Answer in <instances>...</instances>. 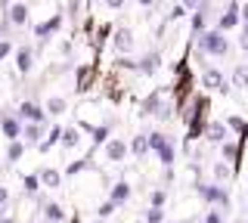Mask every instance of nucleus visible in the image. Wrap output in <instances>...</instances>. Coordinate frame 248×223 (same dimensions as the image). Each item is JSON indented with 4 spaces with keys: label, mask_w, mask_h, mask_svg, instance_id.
I'll list each match as a JSON object with an SVG mask.
<instances>
[{
    "label": "nucleus",
    "mask_w": 248,
    "mask_h": 223,
    "mask_svg": "<svg viewBox=\"0 0 248 223\" xmlns=\"http://www.w3.org/2000/svg\"><path fill=\"white\" fill-rule=\"evenodd\" d=\"M127 198H130V186L127 183H118V186L112 189V202L118 205V202H127Z\"/></svg>",
    "instance_id": "22"
},
{
    "label": "nucleus",
    "mask_w": 248,
    "mask_h": 223,
    "mask_svg": "<svg viewBox=\"0 0 248 223\" xmlns=\"http://www.w3.org/2000/svg\"><path fill=\"white\" fill-rule=\"evenodd\" d=\"M205 223H220V214H217V211H211V214H208V220Z\"/></svg>",
    "instance_id": "39"
},
{
    "label": "nucleus",
    "mask_w": 248,
    "mask_h": 223,
    "mask_svg": "<svg viewBox=\"0 0 248 223\" xmlns=\"http://www.w3.org/2000/svg\"><path fill=\"white\" fill-rule=\"evenodd\" d=\"M140 3H143V6H149V3H152V0H140Z\"/></svg>",
    "instance_id": "43"
},
{
    "label": "nucleus",
    "mask_w": 248,
    "mask_h": 223,
    "mask_svg": "<svg viewBox=\"0 0 248 223\" xmlns=\"http://www.w3.org/2000/svg\"><path fill=\"white\" fill-rule=\"evenodd\" d=\"M242 22L248 25V3H242Z\"/></svg>",
    "instance_id": "40"
},
{
    "label": "nucleus",
    "mask_w": 248,
    "mask_h": 223,
    "mask_svg": "<svg viewBox=\"0 0 248 223\" xmlns=\"http://www.w3.org/2000/svg\"><path fill=\"white\" fill-rule=\"evenodd\" d=\"M0 3H10V0H0Z\"/></svg>",
    "instance_id": "44"
},
{
    "label": "nucleus",
    "mask_w": 248,
    "mask_h": 223,
    "mask_svg": "<svg viewBox=\"0 0 248 223\" xmlns=\"http://www.w3.org/2000/svg\"><path fill=\"white\" fill-rule=\"evenodd\" d=\"M239 44H242V47H245V50H248V25H245V28H242V37H239Z\"/></svg>",
    "instance_id": "38"
},
{
    "label": "nucleus",
    "mask_w": 248,
    "mask_h": 223,
    "mask_svg": "<svg viewBox=\"0 0 248 223\" xmlns=\"http://www.w3.org/2000/svg\"><path fill=\"white\" fill-rule=\"evenodd\" d=\"M199 50L202 53H211V56H227L230 44H227V37H223V31L217 28V31H205V34L199 37Z\"/></svg>",
    "instance_id": "1"
},
{
    "label": "nucleus",
    "mask_w": 248,
    "mask_h": 223,
    "mask_svg": "<svg viewBox=\"0 0 248 223\" xmlns=\"http://www.w3.org/2000/svg\"><path fill=\"white\" fill-rule=\"evenodd\" d=\"M115 50L118 53L134 50V34H130V28H118V31H115Z\"/></svg>",
    "instance_id": "8"
},
{
    "label": "nucleus",
    "mask_w": 248,
    "mask_h": 223,
    "mask_svg": "<svg viewBox=\"0 0 248 223\" xmlns=\"http://www.w3.org/2000/svg\"><path fill=\"white\" fill-rule=\"evenodd\" d=\"M232 84L242 87V90H248V65H236V68H232Z\"/></svg>",
    "instance_id": "19"
},
{
    "label": "nucleus",
    "mask_w": 248,
    "mask_h": 223,
    "mask_svg": "<svg viewBox=\"0 0 248 223\" xmlns=\"http://www.w3.org/2000/svg\"><path fill=\"white\" fill-rule=\"evenodd\" d=\"M0 34H3V28H0Z\"/></svg>",
    "instance_id": "45"
},
{
    "label": "nucleus",
    "mask_w": 248,
    "mask_h": 223,
    "mask_svg": "<svg viewBox=\"0 0 248 223\" xmlns=\"http://www.w3.org/2000/svg\"><path fill=\"white\" fill-rule=\"evenodd\" d=\"M22 186H25V192H37V186H41V177H25V180H22Z\"/></svg>",
    "instance_id": "28"
},
{
    "label": "nucleus",
    "mask_w": 248,
    "mask_h": 223,
    "mask_svg": "<svg viewBox=\"0 0 248 223\" xmlns=\"http://www.w3.org/2000/svg\"><path fill=\"white\" fill-rule=\"evenodd\" d=\"M44 214H46V220H53V223L62 220V208H59V205H46V208H44Z\"/></svg>",
    "instance_id": "25"
},
{
    "label": "nucleus",
    "mask_w": 248,
    "mask_h": 223,
    "mask_svg": "<svg viewBox=\"0 0 248 223\" xmlns=\"http://www.w3.org/2000/svg\"><path fill=\"white\" fill-rule=\"evenodd\" d=\"M146 223H161V211H158V208H152V211L146 214Z\"/></svg>",
    "instance_id": "31"
},
{
    "label": "nucleus",
    "mask_w": 248,
    "mask_h": 223,
    "mask_svg": "<svg viewBox=\"0 0 248 223\" xmlns=\"http://www.w3.org/2000/svg\"><path fill=\"white\" fill-rule=\"evenodd\" d=\"M152 205H155V208L165 205V192H161V189H155V192H152Z\"/></svg>",
    "instance_id": "32"
},
{
    "label": "nucleus",
    "mask_w": 248,
    "mask_h": 223,
    "mask_svg": "<svg viewBox=\"0 0 248 223\" xmlns=\"http://www.w3.org/2000/svg\"><path fill=\"white\" fill-rule=\"evenodd\" d=\"M31 59H34V53H31L28 47H22L19 53H16V65H19V72H31V65H34Z\"/></svg>",
    "instance_id": "15"
},
{
    "label": "nucleus",
    "mask_w": 248,
    "mask_h": 223,
    "mask_svg": "<svg viewBox=\"0 0 248 223\" xmlns=\"http://www.w3.org/2000/svg\"><path fill=\"white\" fill-rule=\"evenodd\" d=\"M149 149H155L161 155V161L170 167L174 164V146H170L168 140H165V134H149Z\"/></svg>",
    "instance_id": "2"
},
{
    "label": "nucleus",
    "mask_w": 248,
    "mask_h": 223,
    "mask_svg": "<svg viewBox=\"0 0 248 223\" xmlns=\"http://www.w3.org/2000/svg\"><path fill=\"white\" fill-rule=\"evenodd\" d=\"M205 134H208V140H211V143H223V140H227V124H220V121H211Z\"/></svg>",
    "instance_id": "12"
},
{
    "label": "nucleus",
    "mask_w": 248,
    "mask_h": 223,
    "mask_svg": "<svg viewBox=\"0 0 248 223\" xmlns=\"http://www.w3.org/2000/svg\"><path fill=\"white\" fill-rule=\"evenodd\" d=\"M10 50H13V44H10V41H0V59H3Z\"/></svg>",
    "instance_id": "36"
},
{
    "label": "nucleus",
    "mask_w": 248,
    "mask_h": 223,
    "mask_svg": "<svg viewBox=\"0 0 248 223\" xmlns=\"http://www.w3.org/2000/svg\"><path fill=\"white\" fill-rule=\"evenodd\" d=\"M6 202H10V192H6V189H3V186H0V208H3V205H6Z\"/></svg>",
    "instance_id": "37"
},
{
    "label": "nucleus",
    "mask_w": 248,
    "mask_h": 223,
    "mask_svg": "<svg viewBox=\"0 0 248 223\" xmlns=\"http://www.w3.org/2000/svg\"><path fill=\"white\" fill-rule=\"evenodd\" d=\"M214 177H217V180H227V177H230V164L217 161V164H214Z\"/></svg>",
    "instance_id": "27"
},
{
    "label": "nucleus",
    "mask_w": 248,
    "mask_h": 223,
    "mask_svg": "<svg viewBox=\"0 0 248 223\" xmlns=\"http://www.w3.org/2000/svg\"><path fill=\"white\" fill-rule=\"evenodd\" d=\"M0 130L6 134V140H13V143H16V140L22 136V130H25V127H22L19 121L13 118V115H0Z\"/></svg>",
    "instance_id": "4"
},
{
    "label": "nucleus",
    "mask_w": 248,
    "mask_h": 223,
    "mask_svg": "<svg viewBox=\"0 0 248 223\" xmlns=\"http://www.w3.org/2000/svg\"><path fill=\"white\" fill-rule=\"evenodd\" d=\"M0 223H16V220H10V217H3V220H0Z\"/></svg>",
    "instance_id": "42"
},
{
    "label": "nucleus",
    "mask_w": 248,
    "mask_h": 223,
    "mask_svg": "<svg viewBox=\"0 0 248 223\" xmlns=\"http://www.w3.org/2000/svg\"><path fill=\"white\" fill-rule=\"evenodd\" d=\"M112 211H115V202H108V205H103V208H99V217H108Z\"/></svg>",
    "instance_id": "34"
},
{
    "label": "nucleus",
    "mask_w": 248,
    "mask_h": 223,
    "mask_svg": "<svg viewBox=\"0 0 248 223\" xmlns=\"http://www.w3.org/2000/svg\"><path fill=\"white\" fill-rule=\"evenodd\" d=\"M186 6H189V10H196V6H199V0H186Z\"/></svg>",
    "instance_id": "41"
},
{
    "label": "nucleus",
    "mask_w": 248,
    "mask_h": 223,
    "mask_svg": "<svg viewBox=\"0 0 248 223\" xmlns=\"http://www.w3.org/2000/svg\"><path fill=\"white\" fill-rule=\"evenodd\" d=\"M22 152H25V143L16 140V143H10V152H6V158H10V161H19V158H22Z\"/></svg>",
    "instance_id": "24"
},
{
    "label": "nucleus",
    "mask_w": 248,
    "mask_h": 223,
    "mask_svg": "<svg viewBox=\"0 0 248 223\" xmlns=\"http://www.w3.org/2000/svg\"><path fill=\"white\" fill-rule=\"evenodd\" d=\"M161 109H165V103H161V93H152L149 99H146V115H161Z\"/></svg>",
    "instance_id": "21"
},
{
    "label": "nucleus",
    "mask_w": 248,
    "mask_h": 223,
    "mask_svg": "<svg viewBox=\"0 0 248 223\" xmlns=\"http://www.w3.org/2000/svg\"><path fill=\"white\" fill-rule=\"evenodd\" d=\"M37 177H41V183H44V186H59V180H62V177H59V171H53V167H46V171H41V174H37Z\"/></svg>",
    "instance_id": "20"
},
{
    "label": "nucleus",
    "mask_w": 248,
    "mask_h": 223,
    "mask_svg": "<svg viewBox=\"0 0 248 223\" xmlns=\"http://www.w3.org/2000/svg\"><path fill=\"white\" fill-rule=\"evenodd\" d=\"M62 134H65V130H62V127H53L50 134H46V140H44L41 146H37V149H41V152H50V146H56V143L62 140Z\"/></svg>",
    "instance_id": "18"
},
{
    "label": "nucleus",
    "mask_w": 248,
    "mask_h": 223,
    "mask_svg": "<svg viewBox=\"0 0 248 223\" xmlns=\"http://www.w3.org/2000/svg\"><path fill=\"white\" fill-rule=\"evenodd\" d=\"M59 25H62V16H53V19H46V22H41V25L34 28V34H37V37H46V34H53V31H56Z\"/></svg>",
    "instance_id": "13"
},
{
    "label": "nucleus",
    "mask_w": 248,
    "mask_h": 223,
    "mask_svg": "<svg viewBox=\"0 0 248 223\" xmlns=\"http://www.w3.org/2000/svg\"><path fill=\"white\" fill-rule=\"evenodd\" d=\"M22 136H25V143L28 146H41L44 140V124H25V130H22Z\"/></svg>",
    "instance_id": "10"
},
{
    "label": "nucleus",
    "mask_w": 248,
    "mask_h": 223,
    "mask_svg": "<svg viewBox=\"0 0 248 223\" xmlns=\"http://www.w3.org/2000/svg\"><path fill=\"white\" fill-rule=\"evenodd\" d=\"M192 28H196V31H202V28H205V16H202V13H196V16H192ZM205 34V31H202Z\"/></svg>",
    "instance_id": "30"
},
{
    "label": "nucleus",
    "mask_w": 248,
    "mask_h": 223,
    "mask_svg": "<svg viewBox=\"0 0 248 223\" xmlns=\"http://www.w3.org/2000/svg\"><path fill=\"white\" fill-rule=\"evenodd\" d=\"M130 152H134L137 158H143L146 152H149V136H146V134H137L134 143H130Z\"/></svg>",
    "instance_id": "14"
},
{
    "label": "nucleus",
    "mask_w": 248,
    "mask_h": 223,
    "mask_svg": "<svg viewBox=\"0 0 248 223\" xmlns=\"http://www.w3.org/2000/svg\"><path fill=\"white\" fill-rule=\"evenodd\" d=\"M239 19H242V10L232 3L227 13H220V31H230V28H236V25H239Z\"/></svg>",
    "instance_id": "7"
},
{
    "label": "nucleus",
    "mask_w": 248,
    "mask_h": 223,
    "mask_svg": "<svg viewBox=\"0 0 248 223\" xmlns=\"http://www.w3.org/2000/svg\"><path fill=\"white\" fill-rule=\"evenodd\" d=\"M158 62H161L158 53H146V56L140 59V72H143V74H155V72H158Z\"/></svg>",
    "instance_id": "11"
},
{
    "label": "nucleus",
    "mask_w": 248,
    "mask_h": 223,
    "mask_svg": "<svg viewBox=\"0 0 248 223\" xmlns=\"http://www.w3.org/2000/svg\"><path fill=\"white\" fill-rule=\"evenodd\" d=\"M199 195H202V198H208V202H217V205H223V208L230 205V195H227V189H220V186H199Z\"/></svg>",
    "instance_id": "5"
},
{
    "label": "nucleus",
    "mask_w": 248,
    "mask_h": 223,
    "mask_svg": "<svg viewBox=\"0 0 248 223\" xmlns=\"http://www.w3.org/2000/svg\"><path fill=\"white\" fill-rule=\"evenodd\" d=\"M124 3H127V0H106V6H108V10H121Z\"/></svg>",
    "instance_id": "35"
},
{
    "label": "nucleus",
    "mask_w": 248,
    "mask_h": 223,
    "mask_svg": "<svg viewBox=\"0 0 248 223\" xmlns=\"http://www.w3.org/2000/svg\"><path fill=\"white\" fill-rule=\"evenodd\" d=\"M202 84H205L208 90H227V81H223V74L217 72V68H205V74H202Z\"/></svg>",
    "instance_id": "6"
},
{
    "label": "nucleus",
    "mask_w": 248,
    "mask_h": 223,
    "mask_svg": "<svg viewBox=\"0 0 248 223\" xmlns=\"http://www.w3.org/2000/svg\"><path fill=\"white\" fill-rule=\"evenodd\" d=\"M227 124H230V127H236V130H242V134H248V124H245L242 118H236V115H232V118H227Z\"/></svg>",
    "instance_id": "29"
},
{
    "label": "nucleus",
    "mask_w": 248,
    "mask_h": 223,
    "mask_svg": "<svg viewBox=\"0 0 248 223\" xmlns=\"http://www.w3.org/2000/svg\"><path fill=\"white\" fill-rule=\"evenodd\" d=\"M93 136H96V143H103L106 136H108V127H96V130H93Z\"/></svg>",
    "instance_id": "33"
},
{
    "label": "nucleus",
    "mask_w": 248,
    "mask_h": 223,
    "mask_svg": "<svg viewBox=\"0 0 248 223\" xmlns=\"http://www.w3.org/2000/svg\"><path fill=\"white\" fill-rule=\"evenodd\" d=\"M236 155H239V146L236 143H223V158H227V161H236Z\"/></svg>",
    "instance_id": "26"
},
{
    "label": "nucleus",
    "mask_w": 248,
    "mask_h": 223,
    "mask_svg": "<svg viewBox=\"0 0 248 223\" xmlns=\"http://www.w3.org/2000/svg\"><path fill=\"white\" fill-rule=\"evenodd\" d=\"M19 118H22V121H28V124H44L46 115H44L41 105H34V103H22V105H19Z\"/></svg>",
    "instance_id": "3"
},
{
    "label": "nucleus",
    "mask_w": 248,
    "mask_h": 223,
    "mask_svg": "<svg viewBox=\"0 0 248 223\" xmlns=\"http://www.w3.org/2000/svg\"><path fill=\"white\" fill-rule=\"evenodd\" d=\"M25 19H28V6L25 3H16L13 10H10V22H13V25H25Z\"/></svg>",
    "instance_id": "16"
},
{
    "label": "nucleus",
    "mask_w": 248,
    "mask_h": 223,
    "mask_svg": "<svg viewBox=\"0 0 248 223\" xmlns=\"http://www.w3.org/2000/svg\"><path fill=\"white\" fill-rule=\"evenodd\" d=\"M78 140H81L78 127H68L65 134H62V146H65V149H72V146H78Z\"/></svg>",
    "instance_id": "23"
},
{
    "label": "nucleus",
    "mask_w": 248,
    "mask_h": 223,
    "mask_svg": "<svg viewBox=\"0 0 248 223\" xmlns=\"http://www.w3.org/2000/svg\"><path fill=\"white\" fill-rule=\"evenodd\" d=\"M65 109H68L65 96H50V99H46V112H50V115H62Z\"/></svg>",
    "instance_id": "17"
},
{
    "label": "nucleus",
    "mask_w": 248,
    "mask_h": 223,
    "mask_svg": "<svg viewBox=\"0 0 248 223\" xmlns=\"http://www.w3.org/2000/svg\"><path fill=\"white\" fill-rule=\"evenodd\" d=\"M124 155H127V146H124V140H108L106 143V158L108 161H121Z\"/></svg>",
    "instance_id": "9"
}]
</instances>
